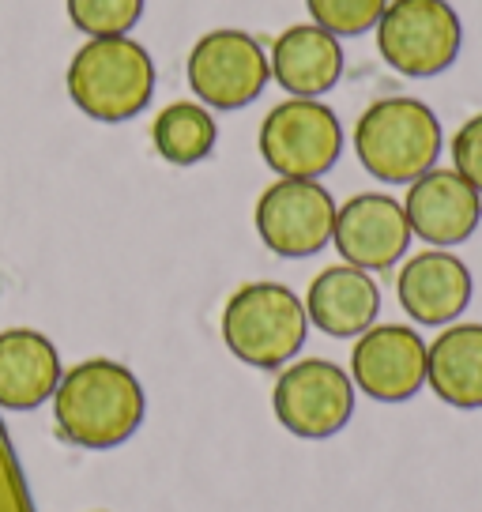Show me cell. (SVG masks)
<instances>
[{
  "label": "cell",
  "mask_w": 482,
  "mask_h": 512,
  "mask_svg": "<svg viewBox=\"0 0 482 512\" xmlns=\"http://www.w3.org/2000/svg\"><path fill=\"white\" fill-rule=\"evenodd\" d=\"M260 241L275 256L302 260V256L321 253L332 241L336 226V200L321 181H298V177H279L260 192L257 211H253Z\"/></svg>",
  "instance_id": "cell-9"
},
{
  "label": "cell",
  "mask_w": 482,
  "mask_h": 512,
  "mask_svg": "<svg viewBox=\"0 0 482 512\" xmlns=\"http://www.w3.org/2000/svg\"><path fill=\"white\" fill-rule=\"evenodd\" d=\"M68 98L91 121L121 125L147 110L155 95V64L136 38H87L68 61Z\"/></svg>",
  "instance_id": "cell-2"
},
{
  "label": "cell",
  "mask_w": 482,
  "mask_h": 512,
  "mask_svg": "<svg viewBox=\"0 0 482 512\" xmlns=\"http://www.w3.org/2000/svg\"><path fill=\"white\" fill-rule=\"evenodd\" d=\"M272 80L268 53L253 34L211 31L189 53V87L200 106L245 110Z\"/></svg>",
  "instance_id": "cell-8"
},
{
  "label": "cell",
  "mask_w": 482,
  "mask_h": 512,
  "mask_svg": "<svg viewBox=\"0 0 482 512\" xmlns=\"http://www.w3.org/2000/svg\"><path fill=\"white\" fill-rule=\"evenodd\" d=\"M306 317L332 339H358L366 328L377 324L381 313V287L370 272L354 264H332L324 268L306 294Z\"/></svg>",
  "instance_id": "cell-14"
},
{
  "label": "cell",
  "mask_w": 482,
  "mask_h": 512,
  "mask_svg": "<svg viewBox=\"0 0 482 512\" xmlns=\"http://www.w3.org/2000/svg\"><path fill=\"white\" fill-rule=\"evenodd\" d=\"M144 384L113 358H87L61 373L53 392V422L68 445L106 452L144 426Z\"/></svg>",
  "instance_id": "cell-1"
},
{
  "label": "cell",
  "mask_w": 482,
  "mask_h": 512,
  "mask_svg": "<svg viewBox=\"0 0 482 512\" xmlns=\"http://www.w3.org/2000/svg\"><path fill=\"white\" fill-rule=\"evenodd\" d=\"M411 223L403 215V204L385 192H358L343 208H336L332 245L339 249L343 264H354L362 272H388L396 268L407 245H411Z\"/></svg>",
  "instance_id": "cell-11"
},
{
  "label": "cell",
  "mask_w": 482,
  "mask_h": 512,
  "mask_svg": "<svg viewBox=\"0 0 482 512\" xmlns=\"http://www.w3.org/2000/svg\"><path fill=\"white\" fill-rule=\"evenodd\" d=\"M373 31L388 68L411 80L441 76L464 46V23L449 0H388Z\"/></svg>",
  "instance_id": "cell-5"
},
{
  "label": "cell",
  "mask_w": 482,
  "mask_h": 512,
  "mask_svg": "<svg viewBox=\"0 0 482 512\" xmlns=\"http://www.w3.org/2000/svg\"><path fill=\"white\" fill-rule=\"evenodd\" d=\"M441 121L418 98L396 95L373 102L354 125V155L366 174L385 185H411L437 166L441 155Z\"/></svg>",
  "instance_id": "cell-3"
},
{
  "label": "cell",
  "mask_w": 482,
  "mask_h": 512,
  "mask_svg": "<svg viewBox=\"0 0 482 512\" xmlns=\"http://www.w3.org/2000/svg\"><path fill=\"white\" fill-rule=\"evenodd\" d=\"M471 290L475 283L467 264L449 249H426V253L407 256V264L396 275L403 313L426 328L456 324V317L471 302Z\"/></svg>",
  "instance_id": "cell-13"
},
{
  "label": "cell",
  "mask_w": 482,
  "mask_h": 512,
  "mask_svg": "<svg viewBox=\"0 0 482 512\" xmlns=\"http://www.w3.org/2000/svg\"><path fill=\"white\" fill-rule=\"evenodd\" d=\"M219 125L200 102H170L151 125V144L170 166H196L215 151Z\"/></svg>",
  "instance_id": "cell-18"
},
{
  "label": "cell",
  "mask_w": 482,
  "mask_h": 512,
  "mask_svg": "<svg viewBox=\"0 0 482 512\" xmlns=\"http://www.w3.org/2000/svg\"><path fill=\"white\" fill-rule=\"evenodd\" d=\"M268 64L290 98H321L343 76V46L317 23H298L275 38Z\"/></svg>",
  "instance_id": "cell-16"
},
{
  "label": "cell",
  "mask_w": 482,
  "mask_h": 512,
  "mask_svg": "<svg viewBox=\"0 0 482 512\" xmlns=\"http://www.w3.org/2000/svg\"><path fill=\"white\" fill-rule=\"evenodd\" d=\"M309 317L302 298L283 283H245L223 309V343L253 369H283L306 347Z\"/></svg>",
  "instance_id": "cell-4"
},
{
  "label": "cell",
  "mask_w": 482,
  "mask_h": 512,
  "mask_svg": "<svg viewBox=\"0 0 482 512\" xmlns=\"http://www.w3.org/2000/svg\"><path fill=\"white\" fill-rule=\"evenodd\" d=\"M61 354L53 339L34 328L0 332V407L4 411H34L53 400L61 384Z\"/></svg>",
  "instance_id": "cell-15"
},
{
  "label": "cell",
  "mask_w": 482,
  "mask_h": 512,
  "mask_svg": "<svg viewBox=\"0 0 482 512\" xmlns=\"http://www.w3.org/2000/svg\"><path fill=\"white\" fill-rule=\"evenodd\" d=\"M351 373L328 358H302L283 366L272 388V411L279 426L302 441L336 437L354 415Z\"/></svg>",
  "instance_id": "cell-7"
},
{
  "label": "cell",
  "mask_w": 482,
  "mask_h": 512,
  "mask_svg": "<svg viewBox=\"0 0 482 512\" xmlns=\"http://www.w3.org/2000/svg\"><path fill=\"white\" fill-rule=\"evenodd\" d=\"M65 4H68V19L87 38L129 34L140 23V16H144V0H65Z\"/></svg>",
  "instance_id": "cell-19"
},
{
  "label": "cell",
  "mask_w": 482,
  "mask_h": 512,
  "mask_svg": "<svg viewBox=\"0 0 482 512\" xmlns=\"http://www.w3.org/2000/svg\"><path fill=\"white\" fill-rule=\"evenodd\" d=\"M426 384L456 411H482V324H445L426 343Z\"/></svg>",
  "instance_id": "cell-17"
},
{
  "label": "cell",
  "mask_w": 482,
  "mask_h": 512,
  "mask_svg": "<svg viewBox=\"0 0 482 512\" xmlns=\"http://www.w3.org/2000/svg\"><path fill=\"white\" fill-rule=\"evenodd\" d=\"M351 381L377 403H407L426 384V339L407 324H373L351 351Z\"/></svg>",
  "instance_id": "cell-10"
},
{
  "label": "cell",
  "mask_w": 482,
  "mask_h": 512,
  "mask_svg": "<svg viewBox=\"0 0 482 512\" xmlns=\"http://www.w3.org/2000/svg\"><path fill=\"white\" fill-rule=\"evenodd\" d=\"M403 215L411 223V234L434 249H449L467 241L482 223V196L456 170H426L411 181Z\"/></svg>",
  "instance_id": "cell-12"
},
{
  "label": "cell",
  "mask_w": 482,
  "mask_h": 512,
  "mask_svg": "<svg viewBox=\"0 0 482 512\" xmlns=\"http://www.w3.org/2000/svg\"><path fill=\"white\" fill-rule=\"evenodd\" d=\"M260 155L268 170L298 181H321L343 155V125L321 98H287L260 125Z\"/></svg>",
  "instance_id": "cell-6"
},
{
  "label": "cell",
  "mask_w": 482,
  "mask_h": 512,
  "mask_svg": "<svg viewBox=\"0 0 482 512\" xmlns=\"http://www.w3.org/2000/svg\"><path fill=\"white\" fill-rule=\"evenodd\" d=\"M452 170L482 196V113H475L452 136Z\"/></svg>",
  "instance_id": "cell-21"
},
{
  "label": "cell",
  "mask_w": 482,
  "mask_h": 512,
  "mask_svg": "<svg viewBox=\"0 0 482 512\" xmlns=\"http://www.w3.org/2000/svg\"><path fill=\"white\" fill-rule=\"evenodd\" d=\"M309 16L317 27H324L336 38H358L377 27V19L385 16L388 0H306Z\"/></svg>",
  "instance_id": "cell-20"
}]
</instances>
